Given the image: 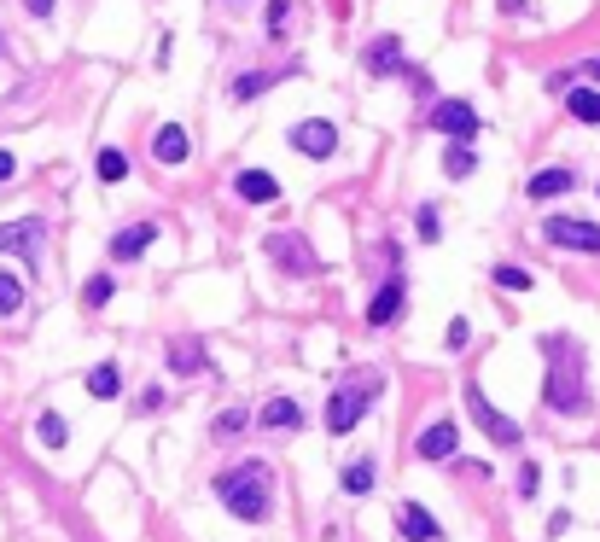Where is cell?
<instances>
[{
  "instance_id": "obj_1",
  "label": "cell",
  "mask_w": 600,
  "mask_h": 542,
  "mask_svg": "<svg viewBox=\"0 0 600 542\" xmlns=\"http://www.w3.org/2000/svg\"><path fill=\"white\" fill-rule=\"evenodd\" d=\"M542 356H548L542 403L554 408V414H583L589 408V385H583V350H577V339L554 333V339H542Z\"/></svg>"
},
{
  "instance_id": "obj_2",
  "label": "cell",
  "mask_w": 600,
  "mask_h": 542,
  "mask_svg": "<svg viewBox=\"0 0 600 542\" xmlns=\"http://www.w3.org/2000/svg\"><path fill=\"white\" fill-rule=\"evenodd\" d=\"M216 496H222V508L245 519V525H263L268 513H274V473H268L263 461H239L234 473L216 478Z\"/></svg>"
},
{
  "instance_id": "obj_3",
  "label": "cell",
  "mask_w": 600,
  "mask_h": 542,
  "mask_svg": "<svg viewBox=\"0 0 600 542\" xmlns=\"http://www.w3.org/2000/svg\"><path fill=\"white\" fill-rule=\"evenodd\" d=\"M467 408H472V420L484 426V438L496 443V449H519V443H525V432H519V426H513V420H507V414L478 391V385H467Z\"/></svg>"
},
{
  "instance_id": "obj_4",
  "label": "cell",
  "mask_w": 600,
  "mask_h": 542,
  "mask_svg": "<svg viewBox=\"0 0 600 542\" xmlns=\"http://www.w3.org/2000/svg\"><path fill=\"white\" fill-rule=\"evenodd\" d=\"M542 239L548 245H566V251H589V257L600 251V228L595 222H577V216H548L542 222Z\"/></svg>"
},
{
  "instance_id": "obj_5",
  "label": "cell",
  "mask_w": 600,
  "mask_h": 542,
  "mask_svg": "<svg viewBox=\"0 0 600 542\" xmlns=\"http://www.w3.org/2000/svg\"><path fill=\"white\" fill-rule=\"evenodd\" d=\"M432 129L437 135H449L455 146H467V140L478 135V111H472L467 100H437L432 105Z\"/></svg>"
},
{
  "instance_id": "obj_6",
  "label": "cell",
  "mask_w": 600,
  "mask_h": 542,
  "mask_svg": "<svg viewBox=\"0 0 600 542\" xmlns=\"http://www.w3.org/2000/svg\"><path fill=\"white\" fill-rule=\"evenodd\" d=\"M292 146L303 158H333L338 152V129L327 117H309V123H292Z\"/></svg>"
},
{
  "instance_id": "obj_7",
  "label": "cell",
  "mask_w": 600,
  "mask_h": 542,
  "mask_svg": "<svg viewBox=\"0 0 600 542\" xmlns=\"http://www.w3.org/2000/svg\"><path fill=\"white\" fill-rule=\"evenodd\" d=\"M263 251H268V257H274L286 274H315V269H321V263H315V251H309L298 234H274Z\"/></svg>"
},
{
  "instance_id": "obj_8",
  "label": "cell",
  "mask_w": 600,
  "mask_h": 542,
  "mask_svg": "<svg viewBox=\"0 0 600 542\" xmlns=\"http://www.w3.org/2000/svg\"><path fill=\"white\" fill-rule=\"evenodd\" d=\"M414 449H420V461H449V455L461 449V426H455V420H432Z\"/></svg>"
},
{
  "instance_id": "obj_9",
  "label": "cell",
  "mask_w": 600,
  "mask_h": 542,
  "mask_svg": "<svg viewBox=\"0 0 600 542\" xmlns=\"http://www.w3.org/2000/svg\"><path fill=\"white\" fill-rule=\"evenodd\" d=\"M41 239H47V228H41L35 216H24V222H6V228H0V251H12V257H35Z\"/></svg>"
},
{
  "instance_id": "obj_10",
  "label": "cell",
  "mask_w": 600,
  "mask_h": 542,
  "mask_svg": "<svg viewBox=\"0 0 600 542\" xmlns=\"http://www.w3.org/2000/svg\"><path fill=\"white\" fill-rule=\"evenodd\" d=\"M397 531L408 542H443V525H437L420 502H402V508H397Z\"/></svg>"
},
{
  "instance_id": "obj_11",
  "label": "cell",
  "mask_w": 600,
  "mask_h": 542,
  "mask_svg": "<svg viewBox=\"0 0 600 542\" xmlns=\"http://www.w3.org/2000/svg\"><path fill=\"white\" fill-rule=\"evenodd\" d=\"M234 193L245 204H274V199H280V181H274L268 170H239L234 175Z\"/></svg>"
},
{
  "instance_id": "obj_12",
  "label": "cell",
  "mask_w": 600,
  "mask_h": 542,
  "mask_svg": "<svg viewBox=\"0 0 600 542\" xmlns=\"http://www.w3.org/2000/svg\"><path fill=\"white\" fill-rule=\"evenodd\" d=\"M362 414H367V403H362V397L338 391L333 403H327V432H338V438H344V432H356V426H362Z\"/></svg>"
},
{
  "instance_id": "obj_13",
  "label": "cell",
  "mask_w": 600,
  "mask_h": 542,
  "mask_svg": "<svg viewBox=\"0 0 600 542\" xmlns=\"http://www.w3.org/2000/svg\"><path fill=\"white\" fill-rule=\"evenodd\" d=\"M152 152H158V164H169V170H175V164H187L193 140H187V129H181V123H164V129H158V140H152Z\"/></svg>"
},
{
  "instance_id": "obj_14",
  "label": "cell",
  "mask_w": 600,
  "mask_h": 542,
  "mask_svg": "<svg viewBox=\"0 0 600 542\" xmlns=\"http://www.w3.org/2000/svg\"><path fill=\"white\" fill-rule=\"evenodd\" d=\"M397 315H402V280H385V286L373 292V304H367V321H373V327H391Z\"/></svg>"
},
{
  "instance_id": "obj_15",
  "label": "cell",
  "mask_w": 600,
  "mask_h": 542,
  "mask_svg": "<svg viewBox=\"0 0 600 542\" xmlns=\"http://www.w3.org/2000/svg\"><path fill=\"white\" fill-rule=\"evenodd\" d=\"M152 239H158V228H152V222H140V228H123V234L111 239V257H117V263H134V257H140Z\"/></svg>"
},
{
  "instance_id": "obj_16",
  "label": "cell",
  "mask_w": 600,
  "mask_h": 542,
  "mask_svg": "<svg viewBox=\"0 0 600 542\" xmlns=\"http://www.w3.org/2000/svg\"><path fill=\"white\" fill-rule=\"evenodd\" d=\"M397 65H402V41L397 35H379V41L367 47V70H373V76H391Z\"/></svg>"
},
{
  "instance_id": "obj_17",
  "label": "cell",
  "mask_w": 600,
  "mask_h": 542,
  "mask_svg": "<svg viewBox=\"0 0 600 542\" xmlns=\"http://www.w3.org/2000/svg\"><path fill=\"white\" fill-rule=\"evenodd\" d=\"M577 187V175L571 170H536L531 175V199H560V193H571Z\"/></svg>"
},
{
  "instance_id": "obj_18",
  "label": "cell",
  "mask_w": 600,
  "mask_h": 542,
  "mask_svg": "<svg viewBox=\"0 0 600 542\" xmlns=\"http://www.w3.org/2000/svg\"><path fill=\"white\" fill-rule=\"evenodd\" d=\"M117 391H123V373H117V362H100V368L88 373V397H94V403H111Z\"/></svg>"
},
{
  "instance_id": "obj_19",
  "label": "cell",
  "mask_w": 600,
  "mask_h": 542,
  "mask_svg": "<svg viewBox=\"0 0 600 542\" xmlns=\"http://www.w3.org/2000/svg\"><path fill=\"white\" fill-rule=\"evenodd\" d=\"M263 426H274V432H292V426H303V408L292 403V397H274V403L263 408Z\"/></svg>"
},
{
  "instance_id": "obj_20",
  "label": "cell",
  "mask_w": 600,
  "mask_h": 542,
  "mask_svg": "<svg viewBox=\"0 0 600 542\" xmlns=\"http://www.w3.org/2000/svg\"><path fill=\"white\" fill-rule=\"evenodd\" d=\"M566 111L577 117V123H600V88H571Z\"/></svg>"
},
{
  "instance_id": "obj_21",
  "label": "cell",
  "mask_w": 600,
  "mask_h": 542,
  "mask_svg": "<svg viewBox=\"0 0 600 542\" xmlns=\"http://www.w3.org/2000/svg\"><path fill=\"white\" fill-rule=\"evenodd\" d=\"M373 461H350V467H344V478H338V484H344V496H367V490H373Z\"/></svg>"
},
{
  "instance_id": "obj_22",
  "label": "cell",
  "mask_w": 600,
  "mask_h": 542,
  "mask_svg": "<svg viewBox=\"0 0 600 542\" xmlns=\"http://www.w3.org/2000/svg\"><path fill=\"white\" fill-rule=\"evenodd\" d=\"M472 170H478V158H472V146H449V152H443V175H455V181H467Z\"/></svg>"
},
{
  "instance_id": "obj_23",
  "label": "cell",
  "mask_w": 600,
  "mask_h": 542,
  "mask_svg": "<svg viewBox=\"0 0 600 542\" xmlns=\"http://www.w3.org/2000/svg\"><path fill=\"white\" fill-rule=\"evenodd\" d=\"M18 309H24V280L0 269V315H18Z\"/></svg>"
},
{
  "instance_id": "obj_24",
  "label": "cell",
  "mask_w": 600,
  "mask_h": 542,
  "mask_svg": "<svg viewBox=\"0 0 600 542\" xmlns=\"http://www.w3.org/2000/svg\"><path fill=\"white\" fill-rule=\"evenodd\" d=\"M169 368H175V373H199L204 368L199 344H169Z\"/></svg>"
},
{
  "instance_id": "obj_25",
  "label": "cell",
  "mask_w": 600,
  "mask_h": 542,
  "mask_svg": "<svg viewBox=\"0 0 600 542\" xmlns=\"http://www.w3.org/2000/svg\"><path fill=\"white\" fill-rule=\"evenodd\" d=\"M65 438H70L65 414H53V408H47V414H41V443H47V449H65Z\"/></svg>"
},
{
  "instance_id": "obj_26",
  "label": "cell",
  "mask_w": 600,
  "mask_h": 542,
  "mask_svg": "<svg viewBox=\"0 0 600 542\" xmlns=\"http://www.w3.org/2000/svg\"><path fill=\"white\" fill-rule=\"evenodd\" d=\"M111 292H117V280H111V274H94V280H88V292H82V304L105 309V304H111Z\"/></svg>"
},
{
  "instance_id": "obj_27",
  "label": "cell",
  "mask_w": 600,
  "mask_h": 542,
  "mask_svg": "<svg viewBox=\"0 0 600 542\" xmlns=\"http://www.w3.org/2000/svg\"><path fill=\"white\" fill-rule=\"evenodd\" d=\"M94 170H100V181H123V175H129V158H123L117 146H105V152H100V164H94Z\"/></svg>"
},
{
  "instance_id": "obj_28",
  "label": "cell",
  "mask_w": 600,
  "mask_h": 542,
  "mask_svg": "<svg viewBox=\"0 0 600 542\" xmlns=\"http://www.w3.org/2000/svg\"><path fill=\"white\" fill-rule=\"evenodd\" d=\"M268 82H274V76H263V70H251V76H239V82H234V94H239V100H257V94H263Z\"/></svg>"
},
{
  "instance_id": "obj_29",
  "label": "cell",
  "mask_w": 600,
  "mask_h": 542,
  "mask_svg": "<svg viewBox=\"0 0 600 542\" xmlns=\"http://www.w3.org/2000/svg\"><path fill=\"white\" fill-rule=\"evenodd\" d=\"M496 286H507V292H525V286H531V274H525V269H496Z\"/></svg>"
},
{
  "instance_id": "obj_30",
  "label": "cell",
  "mask_w": 600,
  "mask_h": 542,
  "mask_svg": "<svg viewBox=\"0 0 600 542\" xmlns=\"http://www.w3.org/2000/svg\"><path fill=\"white\" fill-rule=\"evenodd\" d=\"M239 426H245V408H228V414H216V438H222V432H239Z\"/></svg>"
},
{
  "instance_id": "obj_31",
  "label": "cell",
  "mask_w": 600,
  "mask_h": 542,
  "mask_svg": "<svg viewBox=\"0 0 600 542\" xmlns=\"http://www.w3.org/2000/svg\"><path fill=\"white\" fill-rule=\"evenodd\" d=\"M467 321H449V327H443V344H449V350H461V344H467Z\"/></svg>"
},
{
  "instance_id": "obj_32",
  "label": "cell",
  "mask_w": 600,
  "mask_h": 542,
  "mask_svg": "<svg viewBox=\"0 0 600 542\" xmlns=\"http://www.w3.org/2000/svg\"><path fill=\"white\" fill-rule=\"evenodd\" d=\"M437 234H443V222H437V210L426 204V210H420V239H437Z\"/></svg>"
},
{
  "instance_id": "obj_33",
  "label": "cell",
  "mask_w": 600,
  "mask_h": 542,
  "mask_svg": "<svg viewBox=\"0 0 600 542\" xmlns=\"http://www.w3.org/2000/svg\"><path fill=\"white\" fill-rule=\"evenodd\" d=\"M134 408H140V414H152V408H164V391H158V385H152V391H140V403H134Z\"/></svg>"
},
{
  "instance_id": "obj_34",
  "label": "cell",
  "mask_w": 600,
  "mask_h": 542,
  "mask_svg": "<svg viewBox=\"0 0 600 542\" xmlns=\"http://www.w3.org/2000/svg\"><path fill=\"white\" fill-rule=\"evenodd\" d=\"M519 496H536V467H531V461L519 467Z\"/></svg>"
},
{
  "instance_id": "obj_35",
  "label": "cell",
  "mask_w": 600,
  "mask_h": 542,
  "mask_svg": "<svg viewBox=\"0 0 600 542\" xmlns=\"http://www.w3.org/2000/svg\"><path fill=\"white\" fill-rule=\"evenodd\" d=\"M280 24H286V0H274V6H268V30H280Z\"/></svg>"
},
{
  "instance_id": "obj_36",
  "label": "cell",
  "mask_w": 600,
  "mask_h": 542,
  "mask_svg": "<svg viewBox=\"0 0 600 542\" xmlns=\"http://www.w3.org/2000/svg\"><path fill=\"white\" fill-rule=\"evenodd\" d=\"M12 170H18V158H12V152H0V181H12Z\"/></svg>"
},
{
  "instance_id": "obj_37",
  "label": "cell",
  "mask_w": 600,
  "mask_h": 542,
  "mask_svg": "<svg viewBox=\"0 0 600 542\" xmlns=\"http://www.w3.org/2000/svg\"><path fill=\"white\" fill-rule=\"evenodd\" d=\"M24 6H30L35 18H47V12H53V0H24Z\"/></svg>"
},
{
  "instance_id": "obj_38",
  "label": "cell",
  "mask_w": 600,
  "mask_h": 542,
  "mask_svg": "<svg viewBox=\"0 0 600 542\" xmlns=\"http://www.w3.org/2000/svg\"><path fill=\"white\" fill-rule=\"evenodd\" d=\"M583 76H589V82L600 88V59H589V65H583Z\"/></svg>"
},
{
  "instance_id": "obj_39",
  "label": "cell",
  "mask_w": 600,
  "mask_h": 542,
  "mask_svg": "<svg viewBox=\"0 0 600 542\" xmlns=\"http://www.w3.org/2000/svg\"><path fill=\"white\" fill-rule=\"evenodd\" d=\"M501 6H507V12H519V6H525V0H501Z\"/></svg>"
},
{
  "instance_id": "obj_40",
  "label": "cell",
  "mask_w": 600,
  "mask_h": 542,
  "mask_svg": "<svg viewBox=\"0 0 600 542\" xmlns=\"http://www.w3.org/2000/svg\"><path fill=\"white\" fill-rule=\"evenodd\" d=\"M0 53H6V41H0Z\"/></svg>"
}]
</instances>
